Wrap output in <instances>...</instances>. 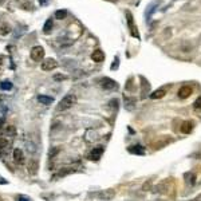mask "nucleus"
<instances>
[{
    "mask_svg": "<svg viewBox=\"0 0 201 201\" xmlns=\"http://www.w3.org/2000/svg\"><path fill=\"white\" fill-rule=\"evenodd\" d=\"M7 134H9V135H14V134H15V129H14V126H8V129H7Z\"/></svg>",
    "mask_w": 201,
    "mask_h": 201,
    "instance_id": "obj_22",
    "label": "nucleus"
},
{
    "mask_svg": "<svg viewBox=\"0 0 201 201\" xmlns=\"http://www.w3.org/2000/svg\"><path fill=\"white\" fill-rule=\"evenodd\" d=\"M0 70H2V59H0Z\"/></svg>",
    "mask_w": 201,
    "mask_h": 201,
    "instance_id": "obj_27",
    "label": "nucleus"
},
{
    "mask_svg": "<svg viewBox=\"0 0 201 201\" xmlns=\"http://www.w3.org/2000/svg\"><path fill=\"white\" fill-rule=\"evenodd\" d=\"M99 84L100 87L105 89V90H114L117 89V83H115V80L110 79V78H102L99 80Z\"/></svg>",
    "mask_w": 201,
    "mask_h": 201,
    "instance_id": "obj_5",
    "label": "nucleus"
},
{
    "mask_svg": "<svg viewBox=\"0 0 201 201\" xmlns=\"http://www.w3.org/2000/svg\"><path fill=\"white\" fill-rule=\"evenodd\" d=\"M180 129H181V133L189 134L193 130V123L190 122V121H185V122H182V125H181Z\"/></svg>",
    "mask_w": 201,
    "mask_h": 201,
    "instance_id": "obj_11",
    "label": "nucleus"
},
{
    "mask_svg": "<svg viewBox=\"0 0 201 201\" xmlns=\"http://www.w3.org/2000/svg\"><path fill=\"white\" fill-rule=\"evenodd\" d=\"M12 155H14V161L16 164H19V165H23L24 164V154H23V152L20 149H15Z\"/></svg>",
    "mask_w": 201,
    "mask_h": 201,
    "instance_id": "obj_8",
    "label": "nucleus"
},
{
    "mask_svg": "<svg viewBox=\"0 0 201 201\" xmlns=\"http://www.w3.org/2000/svg\"><path fill=\"white\" fill-rule=\"evenodd\" d=\"M0 89L4 90V91H8V90L12 89V83L9 82V80H3V82L0 83Z\"/></svg>",
    "mask_w": 201,
    "mask_h": 201,
    "instance_id": "obj_17",
    "label": "nucleus"
},
{
    "mask_svg": "<svg viewBox=\"0 0 201 201\" xmlns=\"http://www.w3.org/2000/svg\"><path fill=\"white\" fill-rule=\"evenodd\" d=\"M58 67V62L52 58H47L42 62V70L43 71H52Z\"/></svg>",
    "mask_w": 201,
    "mask_h": 201,
    "instance_id": "obj_3",
    "label": "nucleus"
},
{
    "mask_svg": "<svg viewBox=\"0 0 201 201\" xmlns=\"http://www.w3.org/2000/svg\"><path fill=\"white\" fill-rule=\"evenodd\" d=\"M165 94H166L165 89H158V90H155V91H153L152 94H150V98L152 99H160V98H164Z\"/></svg>",
    "mask_w": 201,
    "mask_h": 201,
    "instance_id": "obj_12",
    "label": "nucleus"
},
{
    "mask_svg": "<svg viewBox=\"0 0 201 201\" xmlns=\"http://www.w3.org/2000/svg\"><path fill=\"white\" fill-rule=\"evenodd\" d=\"M91 59L94 60V62H97V63H100V62H103L105 60V54L102 50H95V51L91 54Z\"/></svg>",
    "mask_w": 201,
    "mask_h": 201,
    "instance_id": "obj_9",
    "label": "nucleus"
},
{
    "mask_svg": "<svg viewBox=\"0 0 201 201\" xmlns=\"http://www.w3.org/2000/svg\"><path fill=\"white\" fill-rule=\"evenodd\" d=\"M193 107L196 110H201V97H198L197 99L194 100V103H193Z\"/></svg>",
    "mask_w": 201,
    "mask_h": 201,
    "instance_id": "obj_19",
    "label": "nucleus"
},
{
    "mask_svg": "<svg viewBox=\"0 0 201 201\" xmlns=\"http://www.w3.org/2000/svg\"><path fill=\"white\" fill-rule=\"evenodd\" d=\"M52 19H48L46 23H44V26H43V32L44 34H50L51 32V30H52Z\"/></svg>",
    "mask_w": 201,
    "mask_h": 201,
    "instance_id": "obj_16",
    "label": "nucleus"
},
{
    "mask_svg": "<svg viewBox=\"0 0 201 201\" xmlns=\"http://www.w3.org/2000/svg\"><path fill=\"white\" fill-rule=\"evenodd\" d=\"M30 55H31V59L34 60V62H40V60L44 58V48L40 47V46H35V47L31 48Z\"/></svg>",
    "mask_w": 201,
    "mask_h": 201,
    "instance_id": "obj_2",
    "label": "nucleus"
},
{
    "mask_svg": "<svg viewBox=\"0 0 201 201\" xmlns=\"http://www.w3.org/2000/svg\"><path fill=\"white\" fill-rule=\"evenodd\" d=\"M64 78H66V77H63V75H62V77H60V75H55V79H64Z\"/></svg>",
    "mask_w": 201,
    "mask_h": 201,
    "instance_id": "obj_24",
    "label": "nucleus"
},
{
    "mask_svg": "<svg viewBox=\"0 0 201 201\" xmlns=\"http://www.w3.org/2000/svg\"><path fill=\"white\" fill-rule=\"evenodd\" d=\"M115 197V190L114 189H105V190H100L98 193V198L102 200V201H110Z\"/></svg>",
    "mask_w": 201,
    "mask_h": 201,
    "instance_id": "obj_4",
    "label": "nucleus"
},
{
    "mask_svg": "<svg viewBox=\"0 0 201 201\" xmlns=\"http://www.w3.org/2000/svg\"><path fill=\"white\" fill-rule=\"evenodd\" d=\"M105 152V148L103 146H97V148H94L91 150V153L89 154V160H91V161H98L100 157H102V154Z\"/></svg>",
    "mask_w": 201,
    "mask_h": 201,
    "instance_id": "obj_6",
    "label": "nucleus"
},
{
    "mask_svg": "<svg viewBox=\"0 0 201 201\" xmlns=\"http://www.w3.org/2000/svg\"><path fill=\"white\" fill-rule=\"evenodd\" d=\"M129 152L133 153V154H144L145 150H144V148L141 146V145H134V146L129 148Z\"/></svg>",
    "mask_w": 201,
    "mask_h": 201,
    "instance_id": "obj_13",
    "label": "nucleus"
},
{
    "mask_svg": "<svg viewBox=\"0 0 201 201\" xmlns=\"http://www.w3.org/2000/svg\"><path fill=\"white\" fill-rule=\"evenodd\" d=\"M9 32H11V27H9L7 23L0 24V35H2V36H7Z\"/></svg>",
    "mask_w": 201,
    "mask_h": 201,
    "instance_id": "obj_14",
    "label": "nucleus"
},
{
    "mask_svg": "<svg viewBox=\"0 0 201 201\" xmlns=\"http://www.w3.org/2000/svg\"><path fill=\"white\" fill-rule=\"evenodd\" d=\"M188 182H189L190 185H194V182H196V174H194V173H190Z\"/></svg>",
    "mask_w": 201,
    "mask_h": 201,
    "instance_id": "obj_21",
    "label": "nucleus"
},
{
    "mask_svg": "<svg viewBox=\"0 0 201 201\" xmlns=\"http://www.w3.org/2000/svg\"><path fill=\"white\" fill-rule=\"evenodd\" d=\"M0 201H3V198H2V197H0Z\"/></svg>",
    "mask_w": 201,
    "mask_h": 201,
    "instance_id": "obj_28",
    "label": "nucleus"
},
{
    "mask_svg": "<svg viewBox=\"0 0 201 201\" xmlns=\"http://www.w3.org/2000/svg\"><path fill=\"white\" fill-rule=\"evenodd\" d=\"M39 2H40V4H42V6H44V4L48 3V0H39Z\"/></svg>",
    "mask_w": 201,
    "mask_h": 201,
    "instance_id": "obj_23",
    "label": "nucleus"
},
{
    "mask_svg": "<svg viewBox=\"0 0 201 201\" xmlns=\"http://www.w3.org/2000/svg\"><path fill=\"white\" fill-rule=\"evenodd\" d=\"M75 103H77V97L74 94H67L59 102V105L57 106V110L58 111H64V110H68L70 107H73Z\"/></svg>",
    "mask_w": 201,
    "mask_h": 201,
    "instance_id": "obj_1",
    "label": "nucleus"
},
{
    "mask_svg": "<svg viewBox=\"0 0 201 201\" xmlns=\"http://www.w3.org/2000/svg\"><path fill=\"white\" fill-rule=\"evenodd\" d=\"M66 15H67V11H66V9H59V11L55 12V18L59 19V20H62V19L66 18Z\"/></svg>",
    "mask_w": 201,
    "mask_h": 201,
    "instance_id": "obj_18",
    "label": "nucleus"
},
{
    "mask_svg": "<svg viewBox=\"0 0 201 201\" xmlns=\"http://www.w3.org/2000/svg\"><path fill=\"white\" fill-rule=\"evenodd\" d=\"M192 93H193V90H192L190 86H182V87H180L177 95H178V98H181V99H187L188 97L192 95Z\"/></svg>",
    "mask_w": 201,
    "mask_h": 201,
    "instance_id": "obj_7",
    "label": "nucleus"
},
{
    "mask_svg": "<svg viewBox=\"0 0 201 201\" xmlns=\"http://www.w3.org/2000/svg\"><path fill=\"white\" fill-rule=\"evenodd\" d=\"M38 169H39V165H38V161L36 160H31L28 164V173L31 176H35L38 173Z\"/></svg>",
    "mask_w": 201,
    "mask_h": 201,
    "instance_id": "obj_10",
    "label": "nucleus"
},
{
    "mask_svg": "<svg viewBox=\"0 0 201 201\" xmlns=\"http://www.w3.org/2000/svg\"><path fill=\"white\" fill-rule=\"evenodd\" d=\"M8 146V141L6 138H0V149H6Z\"/></svg>",
    "mask_w": 201,
    "mask_h": 201,
    "instance_id": "obj_20",
    "label": "nucleus"
},
{
    "mask_svg": "<svg viewBox=\"0 0 201 201\" xmlns=\"http://www.w3.org/2000/svg\"><path fill=\"white\" fill-rule=\"evenodd\" d=\"M19 201H27V200H26V198H23V197H20V198H19Z\"/></svg>",
    "mask_w": 201,
    "mask_h": 201,
    "instance_id": "obj_26",
    "label": "nucleus"
},
{
    "mask_svg": "<svg viewBox=\"0 0 201 201\" xmlns=\"http://www.w3.org/2000/svg\"><path fill=\"white\" fill-rule=\"evenodd\" d=\"M38 100H39L40 103H43V105H50V103L54 102V98H51V97H46V95H39V97H38Z\"/></svg>",
    "mask_w": 201,
    "mask_h": 201,
    "instance_id": "obj_15",
    "label": "nucleus"
},
{
    "mask_svg": "<svg viewBox=\"0 0 201 201\" xmlns=\"http://www.w3.org/2000/svg\"><path fill=\"white\" fill-rule=\"evenodd\" d=\"M3 125H4V119H3V118H0V129H2Z\"/></svg>",
    "mask_w": 201,
    "mask_h": 201,
    "instance_id": "obj_25",
    "label": "nucleus"
}]
</instances>
